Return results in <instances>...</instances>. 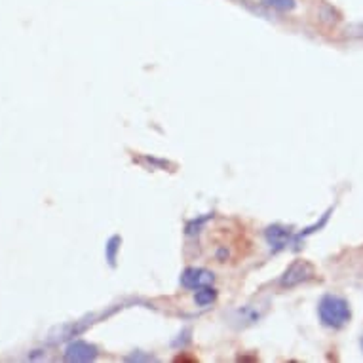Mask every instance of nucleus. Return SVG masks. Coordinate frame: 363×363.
Instances as JSON below:
<instances>
[{"mask_svg": "<svg viewBox=\"0 0 363 363\" xmlns=\"http://www.w3.org/2000/svg\"><path fill=\"white\" fill-rule=\"evenodd\" d=\"M312 276H314V267L306 261H297L287 268L286 274L281 276L280 284L281 287H295L308 281Z\"/></svg>", "mask_w": 363, "mask_h": 363, "instance_id": "7ed1b4c3", "label": "nucleus"}, {"mask_svg": "<svg viewBox=\"0 0 363 363\" xmlns=\"http://www.w3.org/2000/svg\"><path fill=\"white\" fill-rule=\"evenodd\" d=\"M120 244H122V238H120V236H113V238L107 242V245H105V257H107V261L111 267L116 264V255H118L120 251Z\"/></svg>", "mask_w": 363, "mask_h": 363, "instance_id": "0eeeda50", "label": "nucleus"}, {"mask_svg": "<svg viewBox=\"0 0 363 363\" xmlns=\"http://www.w3.org/2000/svg\"><path fill=\"white\" fill-rule=\"evenodd\" d=\"M215 281V274L206 268H186L181 274V286L186 289H200V287L211 286Z\"/></svg>", "mask_w": 363, "mask_h": 363, "instance_id": "20e7f679", "label": "nucleus"}, {"mask_svg": "<svg viewBox=\"0 0 363 363\" xmlns=\"http://www.w3.org/2000/svg\"><path fill=\"white\" fill-rule=\"evenodd\" d=\"M215 298H217V291H215L211 286H206L196 289L194 303H196L198 306H209L211 303H215Z\"/></svg>", "mask_w": 363, "mask_h": 363, "instance_id": "423d86ee", "label": "nucleus"}, {"mask_svg": "<svg viewBox=\"0 0 363 363\" xmlns=\"http://www.w3.org/2000/svg\"><path fill=\"white\" fill-rule=\"evenodd\" d=\"M318 314H320V322L325 328L340 329L350 322L352 310L346 298L337 297V295H325L318 304Z\"/></svg>", "mask_w": 363, "mask_h": 363, "instance_id": "f257e3e1", "label": "nucleus"}, {"mask_svg": "<svg viewBox=\"0 0 363 363\" xmlns=\"http://www.w3.org/2000/svg\"><path fill=\"white\" fill-rule=\"evenodd\" d=\"M264 238H267L268 245H270L274 251L286 250L287 245L291 244L293 230L289 228V226L272 225V226H268L267 230H264Z\"/></svg>", "mask_w": 363, "mask_h": 363, "instance_id": "39448f33", "label": "nucleus"}, {"mask_svg": "<svg viewBox=\"0 0 363 363\" xmlns=\"http://www.w3.org/2000/svg\"><path fill=\"white\" fill-rule=\"evenodd\" d=\"M362 348H363V337H362Z\"/></svg>", "mask_w": 363, "mask_h": 363, "instance_id": "1a4fd4ad", "label": "nucleus"}, {"mask_svg": "<svg viewBox=\"0 0 363 363\" xmlns=\"http://www.w3.org/2000/svg\"><path fill=\"white\" fill-rule=\"evenodd\" d=\"M97 354H99L97 346L89 345L86 340H72L63 352V357H65V362L71 363H89L96 362Z\"/></svg>", "mask_w": 363, "mask_h": 363, "instance_id": "f03ea898", "label": "nucleus"}, {"mask_svg": "<svg viewBox=\"0 0 363 363\" xmlns=\"http://www.w3.org/2000/svg\"><path fill=\"white\" fill-rule=\"evenodd\" d=\"M267 6L276 8V10H280V12H289L295 8V0H262Z\"/></svg>", "mask_w": 363, "mask_h": 363, "instance_id": "6e6552de", "label": "nucleus"}]
</instances>
